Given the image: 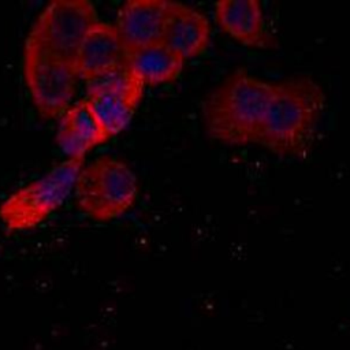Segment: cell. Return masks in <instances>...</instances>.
Segmentation results:
<instances>
[{
    "instance_id": "cell-5",
    "label": "cell",
    "mask_w": 350,
    "mask_h": 350,
    "mask_svg": "<svg viewBox=\"0 0 350 350\" xmlns=\"http://www.w3.org/2000/svg\"><path fill=\"white\" fill-rule=\"evenodd\" d=\"M97 22L90 1L53 0L40 12L26 41L51 56L72 63L83 38Z\"/></svg>"
},
{
    "instance_id": "cell-1",
    "label": "cell",
    "mask_w": 350,
    "mask_h": 350,
    "mask_svg": "<svg viewBox=\"0 0 350 350\" xmlns=\"http://www.w3.org/2000/svg\"><path fill=\"white\" fill-rule=\"evenodd\" d=\"M325 103L324 88L310 75L273 81L258 142L279 156L304 159L314 144Z\"/></svg>"
},
{
    "instance_id": "cell-12",
    "label": "cell",
    "mask_w": 350,
    "mask_h": 350,
    "mask_svg": "<svg viewBox=\"0 0 350 350\" xmlns=\"http://www.w3.org/2000/svg\"><path fill=\"white\" fill-rule=\"evenodd\" d=\"M211 40V22L196 7L170 1L163 42L185 60L201 53Z\"/></svg>"
},
{
    "instance_id": "cell-6",
    "label": "cell",
    "mask_w": 350,
    "mask_h": 350,
    "mask_svg": "<svg viewBox=\"0 0 350 350\" xmlns=\"http://www.w3.org/2000/svg\"><path fill=\"white\" fill-rule=\"evenodd\" d=\"M23 74L31 100L44 118L60 116L71 105L79 79L71 62L51 56L25 41Z\"/></svg>"
},
{
    "instance_id": "cell-10",
    "label": "cell",
    "mask_w": 350,
    "mask_h": 350,
    "mask_svg": "<svg viewBox=\"0 0 350 350\" xmlns=\"http://www.w3.org/2000/svg\"><path fill=\"white\" fill-rule=\"evenodd\" d=\"M111 138L105 124L88 101L72 103L59 118L56 142L68 159H83L89 150Z\"/></svg>"
},
{
    "instance_id": "cell-9",
    "label": "cell",
    "mask_w": 350,
    "mask_h": 350,
    "mask_svg": "<svg viewBox=\"0 0 350 350\" xmlns=\"http://www.w3.org/2000/svg\"><path fill=\"white\" fill-rule=\"evenodd\" d=\"M168 10L167 0H129L120 5L113 25L129 53L163 41Z\"/></svg>"
},
{
    "instance_id": "cell-13",
    "label": "cell",
    "mask_w": 350,
    "mask_h": 350,
    "mask_svg": "<svg viewBox=\"0 0 350 350\" xmlns=\"http://www.w3.org/2000/svg\"><path fill=\"white\" fill-rule=\"evenodd\" d=\"M183 64L185 59L163 41L131 51L127 60V66L145 85L174 81L180 74Z\"/></svg>"
},
{
    "instance_id": "cell-4",
    "label": "cell",
    "mask_w": 350,
    "mask_h": 350,
    "mask_svg": "<svg viewBox=\"0 0 350 350\" xmlns=\"http://www.w3.org/2000/svg\"><path fill=\"white\" fill-rule=\"evenodd\" d=\"M81 211L96 220L123 215L135 201L138 180L129 164L112 156H101L83 164L74 187Z\"/></svg>"
},
{
    "instance_id": "cell-3",
    "label": "cell",
    "mask_w": 350,
    "mask_h": 350,
    "mask_svg": "<svg viewBox=\"0 0 350 350\" xmlns=\"http://www.w3.org/2000/svg\"><path fill=\"white\" fill-rule=\"evenodd\" d=\"M83 159H68L55 164L36 180L10 194L0 205V219L11 231L38 226L63 205L75 187Z\"/></svg>"
},
{
    "instance_id": "cell-2",
    "label": "cell",
    "mask_w": 350,
    "mask_h": 350,
    "mask_svg": "<svg viewBox=\"0 0 350 350\" xmlns=\"http://www.w3.org/2000/svg\"><path fill=\"white\" fill-rule=\"evenodd\" d=\"M273 81L237 68L204 97L201 119L206 134L228 145L258 142Z\"/></svg>"
},
{
    "instance_id": "cell-7",
    "label": "cell",
    "mask_w": 350,
    "mask_h": 350,
    "mask_svg": "<svg viewBox=\"0 0 350 350\" xmlns=\"http://www.w3.org/2000/svg\"><path fill=\"white\" fill-rule=\"evenodd\" d=\"M144 90L142 79L126 66L108 77L88 82L86 98L112 137L130 123Z\"/></svg>"
},
{
    "instance_id": "cell-8",
    "label": "cell",
    "mask_w": 350,
    "mask_h": 350,
    "mask_svg": "<svg viewBox=\"0 0 350 350\" xmlns=\"http://www.w3.org/2000/svg\"><path fill=\"white\" fill-rule=\"evenodd\" d=\"M129 51L113 23L98 21L83 38L74 68L86 82L108 77L127 66Z\"/></svg>"
},
{
    "instance_id": "cell-11",
    "label": "cell",
    "mask_w": 350,
    "mask_h": 350,
    "mask_svg": "<svg viewBox=\"0 0 350 350\" xmlns=\"http://www.w3.org/2000/svg\"><path fill=\"white\" fill-rule=\"evenodd\" d=\"M215 18L221 30L245 45L273 48L278 44L260 0H220L215 4Z\"/></svg>"
}]
</instances>
